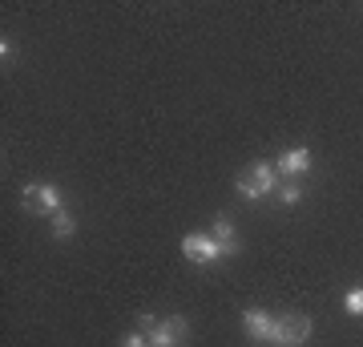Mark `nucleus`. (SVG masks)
Wrapping results in <instances>:
<instances>
[{"label": "nucleus", "mask_w": 363, "mask_h": 347, "mask_svg": "<svg viewBox=\"0 0 363 347\" xmlns=\"http://www.w3.org/2000/svg\"><path fill=\"white\" fill-rule=\"evenodd\" d=\"M142 327L150 335V347H182L186 343V335H190V323L182 319V315H169V319L157 323L154 315H142Z\"/></svg>", "instance_id": "obj_3"}, {"label": "nucleus", "mask_w": 363, "mask_h": 347, "mask_svg": "<svg viewBox=\"0 0 363 347\" xmlns=\"http://www.w3.org/2000/svg\"><path fill=\"white\" fill-rule=\"evenodd\" d=\"M311 339V315H274L271 347H303Z\"/></svg>", "instance_id": "obj_4"}, {"label": "nucleus", "mask_w": 363, "mask_h": 347, "mask_svg": "<svg viewBox=\"0 0 363 347\" xmlns=\"http://www.w3.org/2000/svg\"><path fill=\"white\" fill-rule=\"evenodd\" d=\"M234 190L242 194L247 202H259V198H267L271 190H279V170H274L271 162H255L242 178L234 182Z\"/></svg>", "instance_id": "obj_1"}, {"label": "nucleus", "mask_w": 363, "mask_h": 347, "mask_svg": "<svg viewBox=\"0 0 363 347\" xmlns=\"http://www.w3.org/2000/svg\"><path fill=\"white\" fill-rule=\"evenodd\" d=\"M182 255L190 258V263L210 267V263L226 258V250H222V243L214 238V234H186V238H182Z\"/></svg>", "instance_id": "obj_5"}, {"label": "nucleus", "mask_w": 363, "mask_h": 347, "mask_svg": "<svg viewBox=\"0 0 363 347\" xmlns=\"http://www.w3.org/2000/svg\"><path fill=\"white\" fill-rule=\"evenodd\" d=\"M343 307H347V315H363V287L347 291V299H343Z\"/></svg>", "instance_id": "obj_11"}, {"label": "nucleus", "mask_w": 363, "mask_h": 347, "mask_svg": "<svg viewBox=\"0 0 363 347\" xmlns=\"http://www.w3.org/2000/svg\"><path fill=\"white\" fill-rule=\"evenodd\" d=\"M279 198H283L286 206L303 202V186H298V182H286V186H279Z\"/></svg>", "instance_id": "obj_10"}, {"label": "nucleus", "mask_w": 363, "mask_h": 347, "mask_svg": "<svg viewBox=\"0 0 363 347\" xmlns=\"http://www.w3.org/2000/svg\"><path fill=\"white\" fill-rule=\"evenodd\" d=\"M274 170H279V174H286V178L307 174V170H311V150H303V145H295V150H283V154H279V162H274Z\"/></svg>", "instance_id": "obj_7"}, {"label": "nucleus", "mask_w": 363, "mask_h": 347, "mask_svg": "<svg viewBox=\"0 0 363 347\" xmlns=\"http://www.w3.org/2000/svg\"><path fill=\"white\" fill-rule=\"evenodd\" d=\"M210 234H214V238L222 243V250H226V258H230V255H238V238H234V226H230V219H226V214H218V219H214V226H210Z\"/></svg>", "instance_id": "obj_8"}, {"label": "nucleus", "mask_w": 363, "mask_h": 347, "mask_svg": "<svg viewBox=\"0 0 363 347\" xmlns=\"http://www.w3.org/2000/svg\"><path fill=\"white\" fill-rule=\"evenodd\" d=\"M121 347H150V335L133 331V335H125V339H121Z\"/></svg>", "instance_id": "obj_12"}, {"label": "nucleus", "mask_w": 363, "mask_h": 347, "mask_svg": "<svg viewBox=\"0 0 363 347\" xmlns=\"http://www.w3.org/2000/svg\"><path fill=\"white\" fill-rule=\"evenodd\" d=\"M21 206H25L28 214H40V219H52V214L65 210L61 206V190L52 182H28L25 190H21Z\"/></svg>", "instance_id": "obj_2"}, {"label": "nucleus", "mask_w": 363, "mask_h": 347, "mask_svg": "<svg viewBox=\"0 0 363 347\" xmlns=\"http://www.w3.org/2000/svg\"><path fill=\"white\" fill-rule=\"evenodd\" d=\"M0 57H4V65H13L16 61V40H9V37L0 40Z\"/></svg>", "instance_id": "obj_13"}, {"label": "nucleus", "mask_w": 363, "mask_h": 347, "mask_svg": "<svg viewBox=\"0 0 363 347\" xmlns=\"http://www.w3.org/2000/svg\"><path fill=\"white\" fill-rule=\"evenodd\" d=\"M52 234H57V238H69V234H77V219H73L69 210L52 214Z\"/></svg>", "instance_id": "obj_9"}, {"label": "nucleus", "mask_w": 363, "mask_h": 347, "mask_svg": "<svg viewBox=\"0 0 363 347\" xmlns=\"http://www.w3.org/2000/svg\"><path fill=\"white\" fill-rule=\"evenodd\" d=\"M242 331L255 339V343H262V347H271V331H274V315H267V311H259V307H247L242 311Z\"/></svg>", "instance_id": "obj_6"}]
</instances>
